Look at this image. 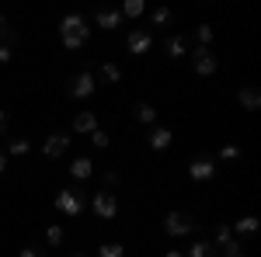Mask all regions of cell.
<instances>
[{
  "instance_id": "ba28073f",
  "label": "cell",
  "mask_w": 261,
  "mask_h": 257,
  "mask_svg": "<svg viewBox=\"0 0 261 257\" xmlns=\"http://www.w3.org/2000/svg\"><path fill=\"white\" fill-rule=\"evenodd\" d=\"M70 132H53V136L42 142V157H49V160H60V157H66V150H70Z\"/></svg>"
},
{
  "instance_id": "7c38bea8",
  "label": "cell",
  "mask_w": 261,
  "mask_h": 257,
  "mask_svg": "<svg viewBox=\"0 0 261 257\" xmlns=\"http://www.w3.org/2000/svg\"><path fill=\"white\" fill-rule=\"evenodd\" d=\"M237 101H241V108H247V111H258V108H261L258 87H251V83H247V87H241V91H237Z\"/></svg>"
},
{
  "instance_id": "5bb4252c",
  "label": "cell",
  "mask_w": 261,
  "mask_h": 257,
  "mask_svg": "<svg viewBox=\"0 0 261 257\" xmlns=\"http://www.w3.org/2000/svg\"><path fill=\"white\" fill-rule=\"evenodd\" d=\"M66 170H70V178H73V181H87L91 174H94V163H91L87 157H77Z\"/></svg>"
},
{
  "instance_id": "4316f807",
  "label": "cell",
  "mask_w": 261,
  "mask_h": 257,
  "mask_svg": "<svg viewBox=\"0 0 261 257\" xmlns=\"http://www.w3.org/2000/svg\"><path fill=\"white\" fill-rule=\"evenodd\" d=\"M91 142H94V150H105L112 139H108V132H105V129H94V132H91Z\"/></svg>"
},
{
  "instance_id": "ffe728a7",
  "label": "cell",
  "mask_w": 261,
  "mask_h": 257,
  "mask_svg": "<svg viewBox=\"0 0 261 257\" xmlns=\"http://www.w3.org/2000/svg\"><path fill=\"white\" fill-rule=\"evenodd\" d=\"M143 11H146V4H143V0H125V4H122V18H140Z\"/></svg>"
},
{
  "instance_id": "4dcf8cb0",
  "label": "cell",
  "mask_w": 261,
  "mask_h": 257,
  "mask_svg": "<svg viewBox=\"0 0 261 257\" xmlns=\"http://www.w3.org/2000/svg\"><path fill=\"white\" fill-rule=\"evenodd\" d=\"M223 257H244L241 243H233V247H226V250H223Z\"/></svg>"
},
{
  "instance_id": "44dd1931",
  "label": "cell",
  "mask_w": 261,
  "mask_h": 257,
  "mask_svg": "<svg viewBox=\"0 0 261 257\" xmlns=\"http://www.w3.org/2000/svg\"><path fill=\"white\" fill-rule=\"evenodd\" d=\"M45 243H49V247H60L63 243V226L60 222H49V226H45Z\"/></svg>"
},
{
  "instance_id": "d6a6232c",
  "label": "cell",
  "mask_w": 261,
  "mask_h": 257,
  "mask_svg": "<svg viewBox=\"0 0 261 257\" xmlns=\"http://www.w3.org/2000/svg\"><path fill=\"white\" fill-rule=\"evenodd\" d=\"M164 257H185V254H181V250H167Z\"/></svg>"
},
{
  "instance_id": "3957f363",
  "label": "cell",
  "mask_w": 261,
  "mask_h": 257,
  "mask_svg": "<svg viewBox=\"0 0 261 257\" xmlns=\"http://www.w3.org/2000/svg\"><path fill=\"white\" fill-rule=\"evenodd\" d=\"M94 91H98V80H94V73H91V70H81L77 77H70V80H66V94H70L73 101L91 98Z\"/></svg>"
},
{
  "instance_id": "7402d4cb",
  "label": "cell",
  "mask_w": 261,
  "mask_h": 257,
  "mask_svg": "<svg viewBox=\"0 0 261 257\" xmlns=\"http://www.w3.org/2000/svg\"><path fill=\"white\" fill-rule=\"evenodd\" d=\"M119 77H122V70L115 63H101V80L105 83H119Z\"/></svg>"
},
{
  "instance_id": "f1b7e54d",
  "label": "cell",
  "mask_w": 261,
  "mask_h": 257,
  "mask_svg": "<svg viewBox=\"0 0 261 257\" xmlns=\"http://www.w3.org/2000/svg\"><path fill=\"white\" fill-rule=\"evenodd\" d=\"M18 257H45V250H39V247H24V250H18Z\"/></svg>"
},
{
  "instance_id": "7a4b0ae2",
  "label": "cell",
  "mask_w": 261,
  "mask_h": 257,
  "mask_svg": "<svg viewBox=\"0 0 261 257\" xmlns=\"http://www.w3.org/2000/svg\"><path fill=\"white\" fill-rule=\"evenodd\" d=\"M195 230H199V222H195V216H188V212H167L164 216V233L167 237H188Z\"/></svg>"
},
{
  "instance_id": "8fae6325",
  "label": "cell",
  "mask_w": 261,
  "mask_h": 257,
  "mask_svg": "<svg viewBox=\"0 0 261 257\" xmlns=\"http://www.w3.org/2000/svg\"><path fill=\"white\" fill-rule=\"evenodd\" d=\"M94 129H98V115L94 111H81L73 119V136H91Z\"/></svg>"
},
{
  "instance_id": "30bf717a",
  "label": "cell",
  "mask_w": 261,
  "mask_h": 257,
  "mask_svg": "<svg viewBox=\"0 0 261 257\" xmlns=\"http://www.w3.org/2000/svg\"><path fill=\"white\" fill-rule=\"evenodd\" d=\"M171 142H174V132L164 129V125H153V132L146 136V146H150V150H167Z\"/></svg>"
},
{
  "instance_id": "9a60e30c",
  "label": "cell",
  "mask_w": 261,
  "mask_h": 257,
  "mask_svg": "<svg viewBox=\"0 0 261 257\" xmlns=\"http://www.w3.org/2000/svg\"><path fill=\"white\" fill-rule=\"evenodd\" d=\"M164 52H167L171 60H181V56H188V42H185V35H171V39L164 42Z\"/></svg>"
},
{
  "instance_id": "f546056e",
  "label": "cell",
  "mask_w": 261,
  "mask_h": 257,
  "mask_svg": "<svg viewBox=\"0 0 261 257\" xmlns=\"http://www.w3.org/2000/svg\"><path fill=\"white\" fill-rule=\"evenodd\" d=\"M14 60V49L11 45H0V63H11Z\"/></svg>"
},
{
  "instance_id": "277c9868",
  "label": "cell",
  "mask_w": 261,
  "mask_h": 257,
  "mask_svg": "<svg viewBox=\"0 0 261 257\" xmlns=\"http://www.w3.org/2000/svg\"><path fill=\"white\" fill-rule=\"evenodd\" d=\"M84 191H77V188H63V191H56V209H60L63 216H81L84 212Z\"/></svg>"
},
{
  "instance_id": "52a82bcc",
  "label": "cell",
  "mask_w": 261,
  "mask_h": 257,
  "mask_svg": "<svg viewBox=\"0 0 261 257\" xmlns=\"http://www.w3.org/2000/svg\"><path fill=\"white\" fill-rule=\"evenodd\" d=\"M91 209H94L98 219H115L119 216V198L112 195V191H94L91 195Z\"/></svg>"
},
{
  "instance_id": "836d02e7",
  "label": "cell",
  "mask_w": 261,
  "mask_h": 257,
  "mask_svg": "<svg viewBox=\"0 0 261 257\" xmlns=\"http://www.w3.org/2000/svg\"><path fill=\"white\" fill-rule=\"evenodd\" d=\"M4 32H7V21H4V14H0V35H4Z\"/></svg>"
},
{
  "instance_id": "cb8c5ba5",
  "label": "cell",
  "mask_w": 261,
  "mask_h": 257,
  "mask_svg": "<svg viewBox=\"0 0 261 257\" xmlns=\"http://www.w3.org/2000/svg\"><path fill=\"white\" fill-rule=\"evenodd\" d=\"M195 39H199V45H213V24H195Z\"/></svg>"
},
{
  "instance_id": "484cf974",
  "label": "cell",
  "mask_w": 261,
  "mask_h": 257,
  "mask_svg": "<svg viewBox=\"0 0 261 257\" xmlns=\"http://www.w3.org/2000/svg\"><path fill=\"white\" fill-rule=\"evenodd\" d=\"M98 257H125V250H122V243H101Z\"/></svg>"
},
{
  "instance_id": "ac0fdd59",
  "label": "cell",
  "mask_w": 261,
  "mask_h": 257,
  "mask_svg": "<svg viewBox=\"0 0 261 257\" xmlns=\"http://www.w3.org/2000/svg\"><path fill=\"white\" fill-rule=\"evenodd\" d=\"M185 257H216V247L209 243V240H195L192 247H188V254Z\"/></svg>"
},
{
  "instance_id": "83f0119b",
  "label": "cell",
  "mask_w": 261,
  "mask_h": 257,
  "mask_svg": "<svg viewBox=\"0 0 261 257\" xmlns=\"http://www.w3.org/2000/svg\"><path fill=\"white\" fill-rule=\"evenodd\" d=\"M237 157H241V150H237L233 142H230V146H223V150H220V160H237Z\"/></svg>"
},
{
  "instance_id": "9c48e42d",
  "label": "cell",
  "mask_w": 261,
  "mask_h": 257,
  "mask_svg": "<svg viewBox=\"0 0 261 257\" xmlns=\"http://www.w3.org/2000/svg\"><path fill=\"white\" fill-rule=\"evenodd\" d=\"M188 178L192 181H213L216 178V160L213 157H195L188 163Z\"/></svg>"
},
{
  "instance_id": "4fadbf2b",
  "label": "cell",
  "mask_w": 261,
  "mask_h": 257,
  "mask_svg": "<svg viewBox=\"0 0 261 257\" xmlns=\"http://www.w3.org/2000/svg\"><path fill=\"white\" fill-rule=\"evenodd\" d=\"M133 115H136V122H143V125H157V108H153L150 101H136V104H133Z\"/></svg>"
},
{
  "instance_id": "603a6c76",
  "label": "cell",
  "mask_w": 261,
  "mask_h": 257,
  "mask_svg": "<svg viewBox=\"0 0 261 257\" xmlns=\"http://www.w3.org/2000/svg\"><path fill=\"white\" fill-rule=\"evenodd\" d=\"M167 21H171V11H167V7H153V11H150V24H153V28H164Z\"/></svg>"
},
{
  "instance_id": "8992f818",
  "label": "cell",
  "mask_w": 261,
  "mask_h": 257,
  "mask_svg": "<svg viewBox=\"0 0 261 257\" xmlns=\"http://www.w3.org/2000/svg\"><path fill=\"white\" fill-rule=\"evenodd\" d=\"M125 49H129V56H146L153 49V32L150 28H133L125 35Z\"/></svg>"
},
{
  "instance_id": "1f68e13d",
  "label": "cell",
  "mask_w": 261,
  "mask_h": 257,
  "mask_svg": "<svg viewBox=\"0 0 261 257\" xmlns=\"http://www.w3.org/2000/svg\"><path fill=\"white\" fill-rule=\"evenodd\" d=\"M4 167H7V157H4V150H0V174H4Z\"/></svg>"
},
{
  "instance_id": "d6986e66",
  "label": "cell",
  "mask_w": 261,
  "mask_h": 257,
  "mask_svg": "<svg viewBox=\"0 0 261 257\" xmlns=\"http://www.w3.org/2000/svg\"><path fill=\"white\" fill-rule=\"evenodd\" d=\"M230 230L233 233H258V216H241Z\"/></svg>"
},
{
  "instance_id": "e575fe53",
  "label": "cell",
  "mask_w": 261,
  "mask_h": 257,
  "mask_svg": "<svg viewBox=\"0 0 261 257\" xmlns=\"http://www.w3.org/2000/svg\"><path fill=\"white\" fill-rule=\"evenodd\" d=\"M4 125H7V119H4V111H0V132H4Z\"/></svg>"
},
{
  "instance_id": "5b68a950",
  "label": "cell",
  "mask_w": 261,
  "mask_h": 257,
  "mask_svg": "<svg viewBox=\"0 0 261 257\" xmlns=\"http://www.w3.org/2000/svg\"><path fill=\"white\" fill-rule=\"evenodd\" d=\"M188 60H192V66H195V73H199V77H213V73L220 70V60H216V56H213V49H205V45L192 49V52H188Z\"/></svg>"
},
{
  "instance_id": "e0dca14e",
  "label": "cell",
  "mask_w": 261,
  "mask_h": 257,
  "mask_svg": "<svg viewBox=\"0 0 261 257\" xmlns=\"http://www.w3.org/2000/svg\"><path fill=\"white\" fill-rule=\"evenodd\" d=\"M237 240H233V230L230 226H220L216 233H213V247H220V250H226V247H233Z\"/></svg>"
},
{
  "instance_id": "2e32d148",
  "label": "cell",
  "mask_w": 261,
  "mask_h": 257,
  "mask_svg": "<svg viewBox=\"0 0 261 257\" xmlns=\"http://www.w3.org/2000/svg\"><path fill=\"white\" fill-rule=\"evenodd\" d=\"M94 21H98V28H105V32L122 28V14H119V11H98V14H94Z\"/></svg>"
},
{
  "instance_id": "d4e9b609",
  "label": "cell",
  "mask_w": 261,
  "mask_h": 257,
  "mask_svg": "<svg viewBox=\"0 0 261 257\" xmlns=\"http://www.w3.org/2000/svg\"><path fill=\"white\" fill-rule=\"evenodd\" d=\"M28 150H32V142H28V139H11V146H7V153H11V157H24Z\"/></svg>"
},
{
  "instance_id": "6da1fadb",
  "label": "cell",
  "mask_w": 261,
  "mask_h": 257,
  "mask_svg": "<svg viewBox=\"0 0 261 257\" xmlns=\"http://www.w3.org/2000/svg\"><path fill=\"white\" fill-rule=\"evenodd\" d=\"M60 39H63V45H66L70 52L84 49L87 39H91L87 18H84V14H63V18H60Z\"/></svg>"
}]
</instances>
